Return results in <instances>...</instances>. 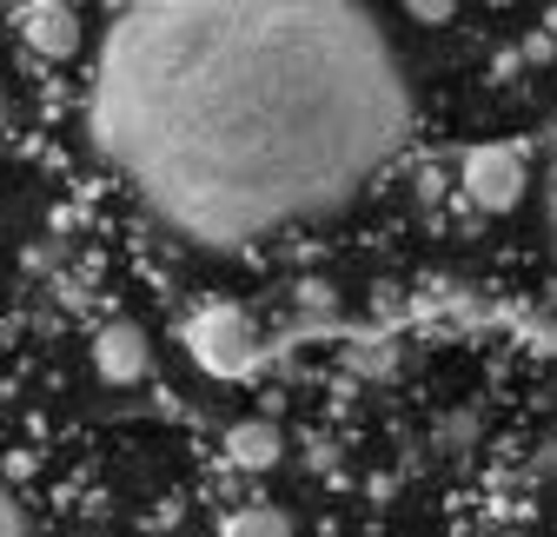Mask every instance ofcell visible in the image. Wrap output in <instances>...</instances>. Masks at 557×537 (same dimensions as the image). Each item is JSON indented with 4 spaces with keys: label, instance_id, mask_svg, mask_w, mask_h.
Instances as JSON below:
<instances>
[{
    "label": "cell",
    "instance_id": "obj_1",
    "mask_svg": "<svg viewBox=\"0 0 557 537\" xmlns=\"http://www.w3.org/2000/svg\"><path fill=\"white\" fill-rule=\"evenodd\" d=\"M87 133L166 233L233 252L352 207L405 147L411 80L352 0H147L94 53Z\"/></svg>",
    "mask_w": 557,
    "mask_h": 537
},
{
    "label": "cell",
    "instance_id": "obj_2",
    "mask_svg": "<svg viewBox=\"0 0 557 537\" xmlns=\"http://www.w3.org/2000/svg\"><path fill=\"white\" fill-rule=\"evenodd\" d=\"M186 352H193L206 372H220V378L246 372L252 352H259L252 319H246L239 305H206V312H193V319H186Z\"/></svg>",
    "mask_w": 557,
    "mask_h": 537
},
{
    "label": "cell",
    "instance_id": "obj_3",
    "mask_svg": "<svg viewBox=\"0 0 557 537\" xmlns=\"http://www.w3.org/2000/svg\"><path fill=\"white\" fill-rule=\"evenodd\" d=\"M524 186H531L524 147H511V140H484V147L465 153V192H471V207H484V213H511L518 199H524Z\"/></svg>",
    "mask_w": 557,
    "mask_h": 537
},
{
    "label": "cell",
    "instance_id": "obj_4",
    "mask_svg": "<svg viewBox=\"0 0 557 537\" xmlns=\"http://www.w3.org/2000/svg\"><path fill=\"white\" fill-rule=\"evenodd\" d=\"M14 21H21V40H27L34 53H47V60L81 53V40H87L81 14H74V8H53V0H34V8H21Z\"/></svg>",
    "mask_w": 557,
    "mask_h": 537
},
{
    "label": "cell",
    "instance_id": "obj_5",
    "mask_svg": "<svg viewBox=\"0 0 557 537\" xmlns=\"http://www.w3.org/2000/svg\"><path fill=\"white\" fill-rule=\"evenodd\" d=\"M147 332L139 325H126V319H113L100 339H94V372L107 378V385H133V378H147Z\"/></svg>",
    "mask_w": 557,
    "mask_h": 537
},
{
    "label": "cell",
    "instance_id": "obj_6",
    "mask_svg": "<svg viewBox=\"0 0 557 537\" xmlns=\"http://www.w3.org/2000/svg\"><path fill=\"white\" fill-rule=\"evenodd\" d=\"M226 451H233L239 472H272L278 451H286V438H278V425H265V419H246V425L226 432Z\"/></svg>",
    "mask_w": 557,
    "mask_h": 537
},
{
    "label": "cell",
    "instance_id": "obj_7",
    "mask_svg": "<svg viewBox=\"0 0 557 537\" xmlns=\"http://www.w3.org/2000/svg\"><path fill=\"white\" fill-rule=\"evenodd\" d=\"M220 537H299V530H293V517L278 511V504H239L220 524Z\"/></svg>",
    "mask_w": 557,
    "mask_h": 537
},
{
    "label": "cell",
    "instance_id": "obj_8",
    "mask_svg": "<svg viewBox=\"0 0 557 537\" xmlns=\"http://www.w3.org/2000/svg\"><path fill=\"white\" fill-rule=\"evenodd\" d=\"M0 537H34V524H27L21 498L8 491V478H0Z\"/></svg>",
    "mask_w": 557,
    "mask_h": 537
},
{
    "label": "cell",
    "instance_id": "obj_9",
    "mask_svg": "<svg viewBox=\"0 0 557 537\" xmlns=\"http://www.w3.org/2000/svg\"><path fill=\"white\" fill-rule=\"evenodd\" d=\"M544 213H550V239H557V153H550V186H544Z\"/></svg>",
    "mask_w": 557,
    "mask_h": 537
},
{
    "label": "cell",
    "instance_id": "obj_10",
    "mask_svg": "<svg viewBox=\"0 0 557 537\" xmlns=\"http://www.w3.org/2000/svg\"><path fill=\"white\" fill-rule=\"evenodd\" d=\"M0 133H8V93H0Z\"/></svg>",
    "mask_w": 557,
    "mask_h": 537
}]
</instances>
